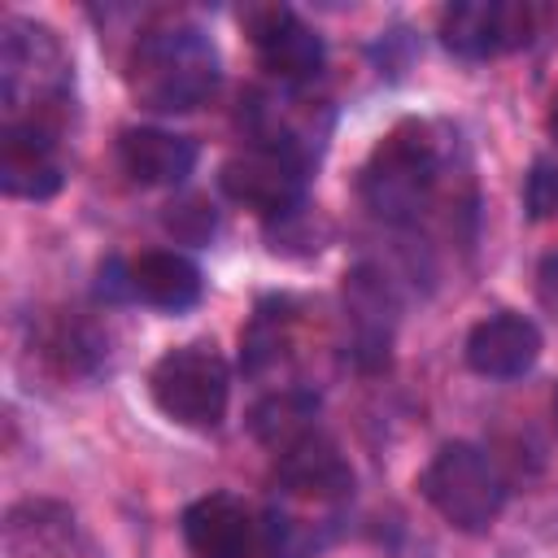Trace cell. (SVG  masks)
<instances>
[{
    "label": "cell",
    "mask_w": 558,
    "mask_h": 558,
    "mask_svg": "<svg viewBox=\"0 0 558 558\" xmlns=\"http://www.w3.org/2000/svg\"><path fill=\"white\" fill-rule=\"evenodd\" d=\"M222 61L214 39L192 22H166L135 39L126 57V87L153 113H187L218 87Z\"/></svg>",
    "instance_id": "6da1fadb"
},
{
    "label": "cell",
    "mask_w": 558,
    "mask_h": 558,
    "mask_svg": "<svg viewBox=\"0 0 558 558\" xmlns=\"http://www.w3.org/2000/svg\"><path fill=\"white\" fill-rule=\"evenodd\" d=\"M440 179H445V144L436 126L401 122L375 144L362 170V201L384 222H418Z\"/></svg>",
    "instance_id": "7a4b0ae2"
},
{
    "label": "cell",
    "mask_w": 558,
    "mask_h": 558,
    "mask_svg": "<svg viewBox=\"0 0 558 558\" xmlns=\"http://www.w3.org/2000/svg\"><path fill=\"white\" fill-rule=\"evenodd\" d=\"M418 493L458 532H488L506 510V480L497 462L471 440L440 445L418 475Z\"/></svg>",
    "instance_id": "3957f363"
},
{
    "label": "cell",
    "mask_w": 558,
    "mask_h": 558,
    "mask_svg": "<svg viewBox=\"0 0 558 558\" xmlns=\"http://www.w3.org/2000/svg\"><path fill=\"white\" fill-rule=\"evenodd\" d=\"M148 397L153 405L192 432H214L227 418L231 401V366L214 349V340H192L166 349L148 371Z\"/></svg>",
    "instance_id": "277c9868"
},
{
    "label": "cell",
    "mask_w": 558,
    "mask_h": 558,
    "mask_svg": "<svg viewBox=\"0 0 558 558\" xmlns=\"http://www.w3.org/2000/svg\"><path fill=\"white\" fill-rule=\"evenodd\" d=\"M0 92L9 122H44V109L61 105L70 92V61L57 35L31 17H9L0 39Z\"/></svg>",
    "instance_id": "5b68a950"
},
{
    "label": "cell",
    "mask_w": 558,
    "mask_h": 558,
    "mask_svg": "<svg viewBox=\"0 0 558 558\" xmlns=\"http://www.w3.org/2000/svg\"><path fill=\"white\" fill-rule=\"evenodd\" d=\"M305 183H310V153L292 148V144H253L248 140V148L227 157L218 170V187L235 205L262 214L266 222L296 214L305 201Z\"/></svg>",
    "instance_id": "8992f818"
},
{
    "label": "cell",
    "mask_w": 558,
    "mask_h": 558,
    "mask_svg": "<svg viewBox=\"0 0 558 558\" xmlns=\"http://www.w3.org/2000/svg\"><path fill=\"white\" fill-rule=\"evenodd\" d=\"M244 31L253 39V52L262 61V70L288 87L318 78L327 48L323 35L288 4H262V9H244Z\"/></svg>",
    "instance_id": "52a82bcc"
},
{
    "label": "cell",
    "mask_w": 558,
    "mask_h": 558,
    "mask_svg": "<svg viewBox=\"0 0 558 558\" xmlns=\"http://www.w3.org/2000/svg\"><path fill=\"white\" fill-rule=\"evenodd\" d=\"M532 39V9L510 0H458L440 13V44L462 61H488Z\"/></svg>",
    "instance_id": "ba28073f"
},
{
    "label": "cell",
    "mask_w": 558,
    "mask_h": 558,
    "mask_svg": "<svg viewBox=\"0 0 558 558\" xmlns=\"http://www.w3.org/2000/svg\"><path fill=\"white\" fill-rule=\"evenodd\" d=\"M275 488L288 497H301V501L340 506L353 497V466L340 453V445L314 427L310 436H301L275 453Z\"/></svg>",
    "instance_id": "9c48e42d"
},
{
    "label": "cell",
    "mask_w": 558,
    "mask_h": 558,
    "mask_svg": "<svg viewBox=\"0 0 558 558\" xmlns=\"http://www.w3.org/2000/svg\"><path fill=\"white\" fill-rule=\"evenodd\" d=\"M65 183L57 161V131L48 122H4L0 131V192L17 201H52Z\"/></svg>",
    "instance_id": "30bf717a"
},
{
    "label": "cell",
    "mask_w": 558,
    "mask_h": 558,
    "mask_svg": "<svg viewBox=\"0 0 558 558\" xmlns=\"http://www.w3.org/2000/svg\"><path fill=\"white\" fill-rule=\"evenodd\" d=\"M545 340L541 327L514 310H497L466 331V366L484 379H519L536 366Z\"/></svg>",
    "instance_id": "8fae6325"
},
{
    "label": "cell",
    "mask_w": 558,
    "mask_h": 558,
    "mask_svg": "<svg viewBox=\"0 0 558 558\" xmlns=\"http://www.w3.org/2000/svg\"><path fill=\"white\" fill-rule=\"evenodd\" d=\"M179 523L196 558H257V523L235 493L196 497Z\"/></svg>",
    "instance_id": "7c38bea8"
},
{
    "label": "cell",
    "mask_w": 558,
    "mask_h": 558,
    "mask_svg": "<svg viewBox=\"0 0 558 558\" xmlns=\"http://www.w3.org/2000/svg\"><path fill=\"white\" fill-rule=\"evenodd\" d=\"M196 140L161 126H126L118 140V161L140 187H174L196 170Z\"/></svg>",
    "instance_id": "4fadbf2b"
},
{
    "label": "cell",
    "mask_w": 558,
    "mask_h": 558,
    "mask_svg": "<svg viewBox=\"0 0 558 558\" xmlns=\"http://www.w3.org/2000/svg\"><path fill=\"white\" fill-rule=\"evenodd\" d=\"M201 292H205L201 266L174 248H148L131 262V301L183 314L201 301Z\"/></svg>",
    "instance_id": "5bb4252c"
},
{
    "label": "cell",
    "mask_w": 558,
    "mask_h": 558,
    "mask_svg": "<svg viewBox=\"0 0 558 558\" xmlns=\"http://www.w3.org/2000/svg\"><path fill=\"white\" fill-rule=\"evenodd\" d=\"M314 414H318V397L314 392H305V388H279V392L262 397L248 410V432L279 453L292 440H301V436L314 432Z\"/></svg>",
    "instance_id": "9a60e30c"
},
{
    "label": "cell",
    "mask_w": 558,
    "mask_h": 558,
    "mask_svg": "<svg viewBox=\"0 0 558 558\" xmlns=\"http://www.w3.org/2000/svg\"><path fill=\"white\" fill-rule=\"evenodd\" d=\"M314 554H318V536L288 510L270 506L266 519L257 523V558H314Z\"/></svg>",
    "instance_id": "2e32d148"
},
{
    "label": "cell",
    "mask_w": 558,
    "mask_h": 558,
    "mask_svg": "<svg viewBox=\"0 0 558 558\" xmlns=\"http://www.w3.org/2000/svg\"><path fill=\"white\" fill-rule=\"evenodd\" d=\"M48 353L61 362V371L87 375V371L100 366V357H105V340H100L87 323H61L57 336L48 340Z\"/></svg>",
    "instance_id": "e0dca14e"
},
{
    "label": "cell",
    "mask_w": 558,
    "mask_h": 558,
    "mask_svg": "<svg viewBox=\"0 0 558 558\" xmlns=\"http://www.w3.org/2000/svg\"><path fill=\"white\" fill-rule=\"evenodd\" d=\"M523 205H527V218H532V222L558 218V166H554V161H536V166L527 170Z\"/></svg>",
    "instance_id": "ac0fdd59"
},
{
    "label": "cell",
    "mask_w": 558,
    "mask_h": 558,
    "mask_svg": "<svg viewBox=\"0 0 558 558\" xmlns=\"http://www.w3.org/2000/svg\"><path fill=\"white\" fill-rule=\"evenodd\" d=\"M166 227L179 235V240H187V244H196V240H205L209 231H214V209H205V201H179V205H170V214H166Z\"/></svg>",
    "instance_id": "d6986e66"
},
{
    "label": "cell",
    "mask_w": 558,
    "mask_h": 558,
    "mask_svg": "<svg viewBox=\"0 0 558 558\" xmlns=\"http://www.w3.org/2000/svg\"><path fill=\"white\" fill-rule=\"evenodd\" d=\"M96 296L118 305V301H131V262L122 257H105L100 270H96Z\"/></svg>",
    "instance_id": "ffe728a7"
},
{
    "label": "cell",
    "mask_w": 558,
    "mask_h": 558,
    "mask_svg": "<svg viewBox=\"0 0 558 558\" xmlns=\"http://www.w3.org/2000/svg\"><path fill=\"white\" fill-rule=\"evenodd\" d=\"M541 301L549 310H558V253H549L545 266H541Z\"/></svg>",
    "instance_id": "44dd1931"
},
{
    "label": "cell",
    "mask_w": 558,
    "mask_h": 558,
    "mask_svg": "<svg viewBox=\"0 0 558 558\" xmlns=\"http://www.w3.org/2000/svg\"><path fill=\"white\" fill-rule=\"evenodd\" d=\"M545 122H549V135L558 140V92H554V100H549V118H545Z\"/></svg>",
    "instance_id": "7402d4cb"
},
{
    "label": "cell",
    "mask_w": 558,
    "mask_h": 558,
    "mask_svg": "<svg viewBox=\"0 0 558 558\" xmlns=\"http://www.w3.org/2000/svg\"><path fill=\"white\" fill-rule=\"evenodd\" d=\"M554 418H558V388H554Z\"/></svg>",
    "instance_id": "603a6c76"
}]
</instances>
